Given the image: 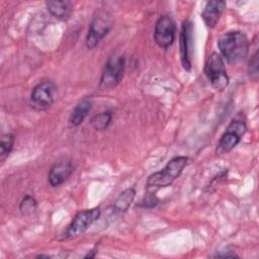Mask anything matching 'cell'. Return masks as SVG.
I'll return each mask as SVG.
<instances>
[{
	"mask_svg": "<svg viewBox=\"0 0 259 259\" xmlns=\"http://www.w3.org/2000/svg\"><path fill=\"white\" fill-rule=\"evenodd\" d=\"M222 56L227 62L236 64L245 60L249 51V41L246 34L240 30L224 33L218 40Z\"/></svg>",
	"mask_w": 259,
	"mask_h": 259,
	"instance_id": "6da1fadb",
	"label": "cell"
},
{
	"mask_svg": "<svg viewBox=\"0 0 259 259\" xmlns=\"http://www.w3.org/2000/svg\"><path fill=\"white\" fill-rule=\"evenodd\" d=\"M187 161L188 158L185 156H177L172 158L162 170L149 176L147 180V191L154 193V191L160 188L171 185L182 173Z\"/></svg>",
	"mask_w": 259,
	"mask_h": 259,
	"instance_id": "7a4b0ae2",
	"label": "cell"
},
{
	"mask_svg": "<svg viewBox=\"0 0 259 259\" xmlns=\"http://www.w3.org/2000/svg\"><path fill=\"white\" fill-rule=\"evenodd\" d=\"M111 25V15L106 10H98L93 16L92 21L88 27V32L85 40L87 49H94L100 42V40H102L109 32Z\"/></svg>",
	"mask_w": 259,
	"mask_h": 259,
	"instance_id": "3957f363",
	"label": "cell"
},
{
	"mask_svg": "<svg viewBox=\"0 0 259 259\" xmlns=\"http://www.w3.org/2000/svg\"><path fill=\"white\" fill-rule=\"evenodd\" d=\"M125 69V58L119 54H113L107 60L101 74L99 88L108 90L115 87L122 79Z\"/></svg>",
	"mask_w": 259,
	"mask_h": 259,
	"instance_id": "277c9868",
	"label": "cell"
},
{
	"mask_svg": "<svg viewBox=\"0 0 259 259\" xmlns=\"http://www.w3.org/2000/svg\"><path fill=\"white\" fill-rule=\"evenodd\" d=\"M204 73L217 90H224L229 84V77L225 68L222 56L218 53H212L206 60Z\"/></svg>",
	"mask_w": 259,
	"mask_h": 259,
	"instance_id": "5b68a950",
	"label": "cell"
},
{
	"mask_svg": "<svg viewBox=\"0 0 259 259\" xmlns=\"http://www.w3.org/2000/svg\"><path fill=\"white\" fill-rule=\"evenodd\" d=\"M246 131L247 126L243 120L233 119L218 144L217 154L224 155L231 152L240 143Z\"/></svg>",
	"mask_w": 259,
	"mask_h": 259,
	"instance_id": "8992f818",
	"label": "cell"
},
{
	"mask_svg": "<svg viewBox=\"0 0 259 259\" xmlns=\"http://www.w3.org/2000/svg\"><path fill=\"white\" fill-rule=\"evenodd\" d=\"M57 87L51 80H46L33 87L30 93L31 106L36 110L49 109L55 101Z\"/></svg>",
	"mask_w": 259,
	"mask_h": 259,
	"instance_id": "52a82bcc",
	"label": "cell"
},
{
	"mask_svg": "<svg viewBox=\"0 0 259 259\" xmlns=\"http://www.w3.org/2000/svg\"><path fill=\"white\" fill-rule=\"evenodd\" d=\"M100 208L94 207L91 209H85L79 211L71 224L68 226L67 230L64 233V238H75L83 234L94 222H96L100 217Z\"/></svg>",
	"mask_w": 259,
	"mask_h": 259,
	"instance_id": "ba28073f",
	"label": "cell"
},
{
	"mask_svg": "<svg viewBox=\"0 0 259 259\" xmlns=\"http://www.w3.org/2000/svg\"><path fill=\"white\" fill-rule=\"evenodd\" d=\"M176 25L172 17L169 15H161L154 30L155 42L162 49H168L175 40Z\"/></svg>",
	"mask_w": 259,
	"mask_h": 259,
	"instance_id": "9c48e42d",
	"label": "cell"
},
{
	"mask_svg": "<svg viewBox=\"0 0 259 259\" xmlns=\"http://www.w3.org/2000/svg\"><path fill=\"white\" fill-rule=\"evenodd\" d=\"M180 44V59L184 70L191 69V39H192V23L186 19L183 21L179 36Z\"/></svg>",
	"mask_w": 259,
	"mask_h": 259,
	"instance_id": "30bf717a",
	"label": "cell"
},
{
	"mask_svg": "<svg viewBox=\"0 0 259 259\" xmlns=\"http://www.w3.org/2000/svg\"><path fill=\"white\" fill-rule=\"evenodd\" d=\"M74 166L70 160H62L56 162L49 172V183L52 187L63 184L73 173Z\"/></svg>",
	"mask_w": 259,
	"mask_h": 259,
	"instance_id": "8fae6325",
	"label": "cell"
},
{
	"mask_svg": "<svg viewBox=\"0 0 259 259\" xmlns=\"http://www.w3.org/2000/svg\"><path fill=\"white\" fill-rule=\"evenodd\" d=\"M225 8H226L225 1H221V0L208 1L201 12V18L203 19L205 25L209 28H213L219 22Z\"/></svg>",
	"mask_w": 259,
	"mask_h": 259,
	"instance_id": "7c38bea8",
	"label": "cell"
},
{
	"mask_svg": "<svg viewBox=\"0 0 259 259\" xmlns=\"http://www.w3.org/2000/svg\"><path fill=\"white\" fill-rule=\"evenodd\" d=\"M136 196V190L134 187H130L123 190L112 203V212L114 214H120L125 212L131 206Z\"/></svg>",
	"mask_w": 259,
	"mask_h": 259,
	"instance_id": "4fadbf2b",
	"label": "cell"
},
{
	"mask_svg": "<svg viewBox=\"0 0 259 259\" xmlns=\"http://www.w3.org/2000/svg\"><path fill=\"white\" fill-rule=\"evenodd\" d=\"M92 108V102L89 99H83L76 104L69 116V122L73 126L80 125Z\"/></svg>",
	"mask_w": 259,
	"mask_h": 259,
	"instance_id": "5bb4252c",
	"label": "cell"
},
{
	"mask_svg": "<svg viewBox=\"0 0 259 259\" xmlns=\"http://www.w3.org/2000/svg\"><path fill=\"white\" fill-rule=\"evenodd\" d=\"M46 6L48 11L59 20H66L69 18L72 5L70 1H47Z\"/></svg>",
	"mask_w": 259,
	"mask_h": 259,
	"instance_id": "9a60e30c",
	"label": "cell"
},
{
	"mask_svg": "<svg viewBox=\"0 0 259 259\" xmlns=\"http://www.w3.org/2000/svg\"><path fill=\"white\" fill-rule=\"evenodd\" d=\"M112 120V113L110 111H102L91 118V125L96 131L106 130Z\"/></svg>",
	"mask_w": 259,
	"mask_h": 259,
	"instance_id": "2e32d148",
	"label": "cell"
},
{
	"mask_svg": "<svg viewBox=\"0 0 259 259\" xmlns=\"http://www.w3.org/2000/svg\"><path fill=\"white\" fill-rule=\"evenodd\" d=\"M14 136L12 134H4L1 136L0 141V160L4 161L5 158L9 155L13 148L14 144Z\"/></svg>",
	"mask_w": 259,
	"mask_h": 259,
	"instance_id": "e0dca14e",
	"label": "cell"
},
{
	"mask_svg": "<svg viewBox=\"0 0 259 259\" xmlns=\"http://www.w3.org/2000/svg\"><path fill=\"white\" fill-rule=\"evenodd\" d=\"M36 207H37L36 200L30 195H25L20 202L19 210L22 214L27 215L34 212L36 210Z\"/></svg>",
	"mask_w": 259,
	"mask_h": 259,
	"instance_id": "ac0fdd59",
	"label": "cell"
},
{
	"mask_svg": "<svg viewBox=\"0 0 259 259\" xmlns=\"http://www.w3.org/2000/svg\"><path fill=\"white\" fill-rule=\"evenodd\" d=\"M248 72L252 79L257 80V77H258V51L255 52V54L252 56V58L249 62Z\"/></svg>",
	"mask_w": 259,
	"mask_h": 259,
	"instance_id": "d6986e66",
	"label": "cell"
},
{
	"mask_svg": "<svg viewBox=\"0 0 259 259\" xmlns=\"http://www.w3.org/2000/svg\"><path fill=\"white\" fill-rule=\"evenodd\" d=\"M95 256V251L94 250H91V251H89L85 256H84V258H93Z\"/></svg>",
	"mask_w": 259,
	"mask_h": 259,
	"instance_id": "ffe728a7",
	"label": "cell"
}]
</instances>
